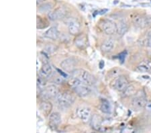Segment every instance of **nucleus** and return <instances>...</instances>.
<instances>
[{
    "label": "nucleus",
    "mask_w": 151,
    "mask_h": 133,
    "mask_svg": "<svg viewBox=\"0 0 151 133\" xmlns=\"http://www.w3.org/2000/svg\"><path fill=\"white\" fill-rule=\"evenodd\" d=\"M72 77H76L80 79L83 83L87 86H91L96 83V79L93 75L84 69H77L72 72Z\"/></svg>",
    "instance_id": "f257e3e1"
},
{
    "label": "nucleus",
    "mask_w": 151,
    "mask_h": 133,
    "mask_svg": "<svg viewBox=\"0 0 151 133\" xmlns=\"http://www.w3.org/2000/svg\"><path fill=\"white\" fill-rule=\"evenodd\" d=\"M56 101L58 107L61 109H67L70 107L75 101V97L70 92L59 93L56 98Z\"/></svg>",
    "instance_id": "f03ea898"
},
{
    "label": "nucleus",
    "mask_w": 151,
    "mask_h": 133,
    "mask_svg": "<svg viewBox=\"0 0 151 133\" xmlns=\"http://www.w3.org/2000/svg\"><path fill=\"white\" fill-rule=\"evenodd\" d=\"M58 94H59L58 89L54 85L46 87L40 92L41 97L45 100H48L50 99H56Z\"/></svg>",
    "instance_id": "7ed1b4c3"
},
{
    "label": "nucleus",
    "mask_w": 151,
    "mask_h": 133,
    "mask_svg": "<svg viewBox=\"0 0 151 133\" xmlns=\"http://www.w3.org/2000/svg\"><path fill=\"white\" fill-rule=\"evenodd\" d=\"M129 86L128 81L124 76L120 75L116 77L111 83V87L120 92H124Z\"/></svg>",
    "instance_id": "20e7f679"
},
{
    "label": "nucleus",
    "mask_w": 151,
    "mask_h": 133,
    "mask_svg": "<svg viewBox=\"0 0 151 133\" xmlns=\"http://www.w3.org/2000/svg\"><path fill=\"white\" fill-rule=\"evenodd\" d=\"M67 25L68 26L69 32L72 35H79L81 31V24L77 19L74 18H68L67 20Z\"/></svg>",
    "instance_id": "39448f33"
},
{
    "label": "nucleus",
    "mask_w": 151,
    "mask_h": 133,
    "mask_svg": "<svg viewBox=\"0 0 151 133\" xmlns=\"http://www.w3.org/2000/svg\"><path fill=\"white\" fill-rule=\"evenodd\" d=\"M101 29L107 35H112L117 33L116 24L111 20H104L101 24Z\"/></svg>",
    "instance_id": "423d86ee"
},
{
    "label": "nucleus",
    "mask_w": 151,
    "mask_h": 133,
    "mask_svg": "<svg viewBox=\"0 0 151 133\" xmlns=\"http://www.w3.org/2000/svg\"><path fill=\"white\" fill-rule=\"evenodd\" d=\"M77 65L76 60L73 58H68V59L63 60L60 63V67L64 70L65 71L69 72L72 73V72L74 71Z\"/></svg>",
    "instance_id": "0eeeda50"
},
{
    "label": "nucleus",
    "mask_w": 151,
    "mask_h": 133,
    "mask_svg": "<svg viewBox=\"0 0 151 133\" xmlns=\"http://www.w3.org/2000/svg\"><path fill=\"white\" fill-rule=\"evenodd\" d=\"M77 115L83 122H87L89 120L91 116V110L88 107H79L77 110Z\"/></svg>",
    "instance_id": "6e6552de"
},
{
    "label": "nucleus",
    "mask_w": 151,
    "mask_h": 133,
    "mask_svg": "<svg viewBox=\"0 0 151 133\" xmlns=\"http://www.w3.org/2000/svg\"><path fill=\"white\" fill-rule=\"evenodd\" d=\"M75 93L77 94V96L79 97H81V98H85V97H87L89 96L91 92V89L89 88V86H87L84 83H82L79 84V86H77L76 88L73 89Z\"/></svg>",
    "instance_id": "1a4fd4ad"
},
{
    "label": "nucleus",
    "mask_w": 151,
    "mask_h": 133,
    "mask_svg": "<svg viewBox=\"0 0 151 133\" xmlns=\"http://www.w3.org/2000/svg\"><path fill=\"white\" fill-rule=\"evenodd\" d=\"M87 42H88V38L85 34H79L77 35L74 40L75 45L80 49H84L87 47Z\"/></svg>",
    "instance_id": "9d476101"
},
{
    "label": "nucleus",
    "mask_w": 151,
    "mask_h": 133,
    "mask_svg": "<svg viewBox=\"0 0 151 133\" xmlns=\"http://www.w3.org/2000/svg\"><path fill=\"white\" fill-rule=\"evenodd\" d=\"M147 100L142 96H137L132 100V106L135 110H141L147 105Z\"/></svg>",
    "instance_id": "9b49d317"
},
{
    "label": "nucleus",
    "mask_w": 151,
    "mask_h": 133,
    "mask_svg": "<svg viewBox=\"0 0 151 133\" xmlns=\"http://www.w3.org/2000/svg\"><path fill=\"white\" fill-rule=\"evenodd\" d=\"M66 15V11L63 8H58L52 12H50L48 14V18L51 20H58L62 19Z\"/></svg>",
    "instance_id": "f8f14e48"
},
{
    "label": "nucleus",
    "mask_w": 151,
    "mask_h": 133,
    "mask_svg": "<svg viewBox=\"0 0 151 133\" xmlns=\"http://www.w3.org/2000/svg\"><path fill=\"white\" fill-rule=\"evenodd\" d=\"M132 21L134 25L138 28H143L148 26L147 17L140 15H135L132 18Z\"/></svg>",
    "instance_id": "ddd939ff"
},
{
    "label": "nucleus",
    "mask_w": 151,
    "mask_h": 133,
    "mask_svg": "<svg viewBox=\"0 0 151 133\" xmlns=\"http://www.w3.org/2000/svg\"><path fill=\"white\" fill-rule=\"evenodd\" d=\"M53 73L52 68L48 63L44 64L40 70V75L42 78L47 79L52 77Z\"/></svg>",
    "instance_id": "4468645a"
},
{
    "label": "nucleus",
    "mask_w": 151,
    "mask_h": 133,
    "mask_svg": "<svg viewBox=\"0 0 151 133\" xmlns=\"http://www.w3.org/2000/svg\"><path fill=\"white\" fill-rule=\"evenodd\" d=\"M115 41L113 38H108L104 41L101 45V50L104 52H109L113 49Z\"/></svg>",
    "instance_id": "2eb2a0df"
},
{
    "label": "nucleus",
    "mask_w": 151,
    "mask_h": 133,
    "mask_svg": "<svg viewBox=\"0 0 151 133\" xmlns=\"http://www.w3.org/2000/svg\"><path fill=\"white\" fill-rule=\"evenodd\" d=\"M45 36L51 40H57L59 37V32L56 27H50L45 32Z\"/></svg>",
    "instance_id": "dca6fc26"
},
{
    "label": "nucleus",
    "mask_w": 151,
    "mask_h": 133,
    "mask_svg": "<svg viewBox=\"0 0 151 133\" xmlns=\"http://www.w3.org/2000/svg\"><path fill=\"white\" fill-rule=\"evenodd\" d=\"M40 109L41 112L45 115H49L52 109V105L48 100H44L40 104Z\"/></svg>",
    "instance_id": "f3484780"
},
{
    "label": "nucleus",
    "mask_w": 151,
    "mask_h": 133,
    "mask_svg": "<svg viewBox=\"0 0 151 133\" xmlns=\"http://www.w3.org/2000/svg\"><path fill=\"white\" fill-rule=\"evenodd\" d=\"M117 26V33L119 35L122 36L125 34L128 30V24L124 20H121L116 24Z\"/></svg>",
    "instance_id": "a211bd4d"
},
{
    "label": "nucleus",
    "mask_w": 151,
    "mask_h": 133,
    "mask_svg": "<svg viewBox=\"0 0 151 133\" xmlns=\"http://www.w3.org/2000/svg\"><path fill=\"white\" fill-rule=\"evenodd\" d=\"M50 124L54 127H57L61 122V116L58 112H53L50 114L49 116Z\"/></svg>",
    "instance_id": "6ab92c4d"
},
{
    "label": "nucleus",
    "mask_w": 151,
    "mask_h": 133,
    "mask_svg": "<svg viewBox=\"0 0 151 133\" xmlns=\"http://www.w3.org/2000/svg\"><path fill=\"white\" fill-rule=\"evenodd\" d=\"M100 110L104 113L108 114L111 111V104L109 101L106 99H102L101 101Z\"/></svg>",
    "instance_id": "aec40b11"
},
{
    "label": "nucleus",
    "mask_w": 151,
    "mask_h": 133,
    "mask_svg": "<svg viewBox=\"0 0 151 133\" xmlns=\"http://www.w3.org/2000/svg\"><path fill=\"white\" fill-rule=\"evenodd\" d=\"M150 65L148 64V63L142 62V63H140L138 66H137L136 70L140 73H145L150 71Z\"/></svg>",
    "instance_id": "412c9836"
},
{
    "label": "nucleus",
    "mask_w": 151,
    "mask_h": 133,
    "mask_svg": "<svg viewBox=\"0 0 151 133\" xmlns=\"http://www.w3.org/2000/svg\"><path fill=\"white\" fill-rule=\"evenodd\" d=\"M136 93V88L135 87L133 86H128V88H126L123 92L124 96L126 97L134 95Z\"/></svg>",
    "instance_id": "4be33fe9"
},
{
    "label": "nucleus",
    "mask_w": 151,
    "mask_h": 133,
    "mask_svg": "<svg viewBox=\"0 0 151 133\" xmlns=\"http://www.w3.org/2000/svg\"><path fill=\"white\" fill-rule=\"evenodd\" d=\"M57 49V47L54 45H48L45 47V51L48 52V54H52L54 53Z\"/></svg>",
    "instance_id": "5701e85b"
},
{
    "label": "nucleus",
    "mask_w": 151,
    "mask_h": 133,
    "mask_svg": "<svg viewBox=\"0 0 151 133\" xmlns=\"http://www.w3.org/2000/svg\"><path fill=\"white\" fill-rule=\"evenodd\" d=\"M120 73V69H118V68H114L113 69H111L110 71L109 72L108 75L111 77H114V78H116V77H118Z\"/></svg>",
    "instance_id": "b1692460"
},
{
    "label": "nucleus",
    "mask_w": 151,
    "mask_h": 133,
    "mask_svg": "<svg viewBox=\"0 0 151 133\" xmlns=\"http://www.w3.org/2000/svg\"><path fill=\"white\" fill-rule=\"evenodd\" d=\"M51 9H52V5L50 4H45L40 6L39 10L42 12H47L50 11Z\"/></svg>",
    "instance_id": "393cba45"
},
{
    "label": "nucleus",
    "mask_w": 151,
    "mask_h": 133,
    "mask_svg": "<svg viewBox=\"0 0 151 133\" xmlns=\"http://www.w3.org/2000/svg\"><path fill=\"white\" fill-rule=\"evenodd\" d=\"M46 20L45 19H42L40 17H37V28H46L47 26L45 25V22Z\"/></svg>",
    "instance_id": "a878e982"
},
{
    "label": "nucleus",
    "mask_w": 151,
    "mask_h": 133,
    "mask_svg": "<svg viewBox=\"0 0 151 133\" xmlns=\"http://www.w3.org/2000/svg\"><path fill=\"white\" fill-rule=\"evenodd\" d=\"M63 76L61 75H56V77H53V79H52V81L54 82L55 83H57V84H60L62 83L63 82Z\"/></svg>",
    "instance_id": "bb28decb"
},
{
    "label": "nucleus",
    "mask_w": 151,
    "mask_h": 133,
    "mask_svg": "<svg viewBox=\"0 0 151 133\" xmlns=\"http://www.w3.org/2000/svg\"><path fill=\"white\" fill-rule=\"evenodd\" d=\"M146 45L148 47L151 48V31L148 33L147 36V40H146Z\"/></svg>",
    "instance_id": "cd10ccee"
},
{
    "label": "nucleus",
    "mask_w": 151,
    "mask_h": 133,
    "mask_svg": "<svg viewBox=\"0 0 151 133\" xmlns=\"http://www.w3.org/2000/svg\"><path fill=\"white\" fill-rule=\"evenodd\" d=\"M126 55H127V52H126V51H124L122 52H121L120 54L119 55V59H120V60L122 63H123L124 61V60H125Z\"/></svg>",
    "instance_id": "c85d7f7f"
},
{
    "label": "nucleus",
    "mask_w": 151,
    "mask_h": 133,
    "mask_svg": "<svg viewBox=\"0 0 151 133\" xmlns=\"http://www.w3.org/2000/svg\"><path fill=\"white\" fill-rule=\"evenodd\" d=\"M104 67V62L103 60H101L100 63H99V67H100V69H102Z\"/></svg>",
    "instance_id": "c756f323"
},
{
    "label": "nucleus",
    "mask_w": 151,
    "mask_h": 133,
    "mask_svg": "<svg viewBox=\"0 0 151 133\" xmlns=\"http://www.w3.org/2000/svg\"><path fill=\"white\" fill-rule=\"evenodd\" d=\"M91 133H97V132H91Z\"/></svg>",
    "instance_id": "7c9ffc66"
},
{
    "label": "nucleus",
    "mask_w": 151,
    "mask_h": 133,
    "mask_svg": "<svg viewBox=\"0 0 151 133\" xmlns=\"http://www.w3.org/2000/svg\"><path fill=\"white\" fill-rule=\"evenodd\" d=\"M150 107H151V105H150Z\"/></svg>",
    "instance_id": "2f4dec72"
}]
</instances>
